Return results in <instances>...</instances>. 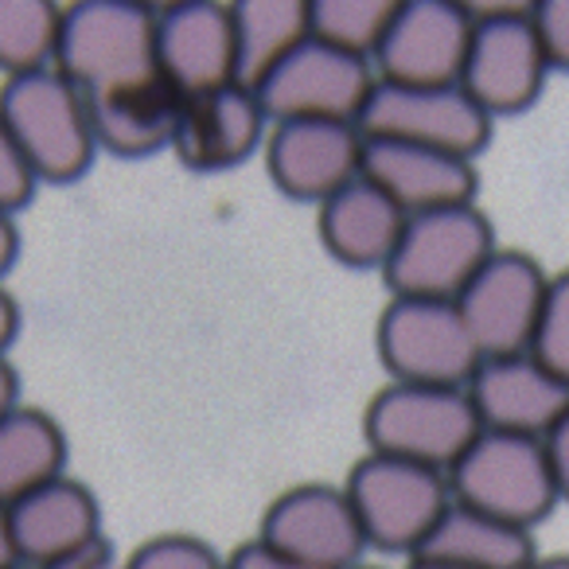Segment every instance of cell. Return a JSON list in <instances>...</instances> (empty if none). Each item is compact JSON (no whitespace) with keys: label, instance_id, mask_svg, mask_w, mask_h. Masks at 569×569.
I'll return each mask as SVG.
<instances>
[{"label":"cell","instance_id":"6da1fadb","mask_svg":"<svg viewBox=\"0 0 569 569\" xmlns=\"http://www.w3.org/2000/svg\"><path fill=\"white\" fill-rule=\"evenodd\" d=\"M56 71H63L87 98L157 74V9L141 0L67 4Z\"/></svg>","mask_w":569,"mask_h":569},{"label":"cell","instance_id":"7a4b0ae2","mask_svg":"<svg viewBox=\"0 0 569 569\" xmlns=\"http://www.w3.org/2000/svg\"><path fill=\"white\" fill-rule=\"evenodd\" d=\"M480 433L483 426L468 387L390 379L382 390H375L363 410L367 449L437 468L445 476Z\"/></svg>","mask_w":569,"mask_h":569},{"label":"cell","instance_id":"3957f363","mask_svg":"<svg viewBox=\"0 0 569 569\" xmlns=\"http://www.w3.org/2000/svg\"><path fill=\"white\" fill-rule=\"evenodd\" d=\"M0 121L17 137L40 183L79 180L98 152L87 94L56 67L0 82Z\"/></svg>","mask_w":569,"mask_h":569},{"label":"cell","instance_id":"277c9868","mask_svg":"<svg viewBox=\"0 0 569 569\" xmlns=\"http://www.w3.org/2000/svg\"><path fill=\"white\" fill-rule=\"evenodd\" d=\"M343 488L356 503L371 550L398 553L406 561L426 550L429 535L452 507L445 472L371 449L351 465Z\"/></svg>","mask_w":569,"mask_h":569},{"label":"cell","instance_id":"5b68a950","mask_svg":"<svg viewBox=\"0 0 569 569\" xmlns=\"http://www.w3.org/2000/svg\"><path fill=\"white\" fill-rule=\"evenodd\" d=\"M452 499L483 515L535 530L561 503L546 441L483 429L468 452L449 468Z\"/></svg>","mask_w":569,"mask_h":569},{"label":"cell","instance_id":"8992f818","mask_svg":"<svg viewBox=\"0 0 569 569\" xmlns=\"http://www.w3.org/2000/svg\"><path fill=\"white\" fill-rule=\"evenodd\" d=\"M499 250L491 219L476 203L410 214L395 258L382 269L390 297L457 301L480 266Z\"/></svg>","mask_w":569,"mask_h":569},{"label":"cell","instance_id":"52a82bcc","mask_svg":"<svg viewBox=\"0 0 569 569\" xmlns=\"http://www.w3.org/2000/svg\"><path fill=\"white\" fill-rule=\"evenodd\" d=\"M530 4L535 0H465L476 32L460 87L491 113V121L530 110L553 74L530 24Z\"/></svg>","mask_w":569,"mask_h":569},{"label":"cell","instance_id":"ba28073f","mask_svg":"<svg viewBox=\"0 0 569 569\" xmlns=\"http://www.w3.org/2000/svg\"><path fill=\"white\" fill-rule=\"evenodd\" d=\"M375 351L395 382L468 387L483 351L457 301L390 297L375 325Z\"/></svg>","mask_w":569,"mask_h":569},{"label":"cell","instance_id":"9c48e42d","mask_svg":"<svg viewBox=\"0 0 569 569\" xmlns=\"http://www.w3.org/2000/svg\"><path fill=\"white\" fill-rule=\"evenodd\" d=\"M375 82H379V71L371 59H359L309 36L301 48H293L281 63L269 67L250 90L258 94L269 126L277 121H351L359 126Z\"/></svg>","mask_w":569,"mask_h":569},{"label":"cell","instance_id":"30bf717a","mask_svg":"<svg viewBox=\"0 0 569 569\" xmlns=\"http://www.w3.org/2000/svg\"><path fill=\"white\" fill-rule=\"evenodd\" d=\"M258 538L312 569H359L371 550L343 483L305 480L269 499Z\"/></svg>","mask_w":569,"mask_h":569},{"label":"cell","instance_id":"8fae6325","mask_svg":"<svg viewBox=\"0 0 569 569\" xmlns=\"http://www.w3.org/2000/svg\"><path fill=\"white\" fill-rule=\"evenodd\" d=\"M359 129L371 141H406L476 160L491 144V113L465 87L375 82Z\"/></svg>","mask_w":569,"mask_h":569},{"label":"cell","instance_id":"7c38bea8","mask_svg":"<svg viewBox=\"0 0 569 569\" xmlns=\"http://www.w3.org/2000/svg\"><path fill=\"white\" fill-rule=\"evenodd\" d=\"M476 20L465 0H402L375 56L382 82L402 87H460Z\"/></svg>","mask_w":569,"mask_h":569},{"label":"cell","instance_id":"4fadbf2b","mask_svg":"<svg viewBox=\"0 0 569 569\" xmlns=\"http://www.w3.org/2000/svg\"><path fill=\"white\" fill-rule=\"evenodd\" d=\"M550 277L553 273H546L542 261L511 246H499L483 261L480 273L457 297L483 359L530 351L538 317L546 309V293H550Z\"/></svg>","mask_w":569,"mask_h":569},{"label":"cell","instance_id":"5bb4252c","mask_svg":"<svg viewBox=\"0 0 569 569\" xmlns=\"http://www.w3.org/2000/svg\"><path fill=\"white\" fill-rule=\"evenodd\" d=\"M367 137L351 121H277L266 137V168L277 191L301 203H325L363 176Z\"/></svg>","mask_w":569,"mask_h":569},{"label":"cell","instance_id":"9a60e30c","mask_svg":"<svg viewBox=\"0 0 569 569\" xmlns=\"http://www.w3.org/2000/svg\"><path fill=\"white\" fill-rule=\"evenodd\" d=\"M157 71L183 98L238 82V40L230 4L176 0L157 9Z\"/></svg>","mask_w":569,"mask_h":569},{"label":"cell","instance_id":"2e32d148","mask_svg":"<svg viewBox=\"0 0 569 569\" xmlns=\"http://www.w3.org/2000/svg\"><path fill=\"white\" fill-rule=\"evenodd\" d=\"M468 395L483 429L538 437V441H546V433L569 410V387L530 351L480 359L476 375L468 379Z\"/></svg>","mask_w":569,"mask_h":569},{"label":"cell","instance_id":"e0dca14e","mask_svg":"<svg viewBox=\"0 0 569 569\" xmlns=\"http://www.w3.org/2000/svg\"><path fill=\"white\" fill-rule=\"evenodd\" d=\"M269 118L246 82L183 98L172 152L196 172H222L266 149Z\"/></svg>","mask_w":569,"mask_h":569},{"label":"cell","instance_id":"ac0fdd59","mask_svg":"<svg viewBox=\"0 0 569 569\" xmlns=\"http://www.w3.org/2000/svg\"><path fill=\"white\" fill-rule=\"evenodd\" d=\"M9 527L20 561L28 569H48L102 542V507L87 483L63 472L59 480L9 503Z\"/></svg>","mask_w":569,"mask_h":569},{"label":"cell","instance_id":"d6986e66","mask_svg":"<svg viewBox=\"0 0 569 569\" xmlns=\"http://www.w3.org/2000/svg\"><path fill=\"white\" fill-rule=\"evenodd\" d=\"M363 176L379 183L406 214L476 203V188H480L476 160L445 149H426V144L371 141V137H367Z\"/></svg>","mask_w":569,"mask_h":569},{"label":"cell","instance_id":"ffe728a7","mask_svg":"<svg viewBox=\"0 0 569 569\" xmlns=\"http://www.w3.org/2000/svg\"><path fill=\"white\" fill-rule=\"evenodd\" d=\"M410 214L375 180L359 176L317 207V230L325 250L348 269H387Z\"/></svg>","mask_w":569,"mask_h":569},{"label":"cell","instance_id":"44dd1931","mask_svg":"<svg viewBox=\"0 0 569 569\" xmlns=\"http://www.w3.org/2000/svg\"><path fill=\"white\" fill-rule=\"evenodd\" d=\"M87 106L98 149L126 160H141L160 149H172L183 94L157 71L141 82L87 98Z\"/></svg>","mask_w":569,"mask_h":569},{"label":"cell","instance_id":"7402d4cb","mask_svg":"<svg viewBox=\"0 0 569 569\" xmlns=\"http://www.w3.org/2000/svg\"><path fill=\"white\" fill-rule=\"evenodd\" d=\"M418 558L452 561L465 569H527L538 558V546L535 530L511 527L496 515H483L452 499Z\"/></svg>","mask_w":569,"mask_h":569},{"label":"cell","instance_id":"603a6c76","mask_svg":"<svg viewBox=\"0 0 569 569\" xmlns=\"http://www.w3.org/2000/svg\"><path fill=\"white\" fill-rule=\"evenodd\" d=\"M67 468V437L51 413L17 406L0 418V507L59 480Z\"/></svg>","mask_w":569,"mask_h":569},{"label":"cell","instance_id":"cb8c5ba5","mask_svg":"<svg viewBox=\"0 0 569 569\" xmlns=\"http://www.w3.org/2000/svg\"><path fill=\"white\" fill-rule=\"evenodd\" d=\"M230 12L238 40V82L246 87H253L269 67L312 36L309 0H238Z\"/></svg>","mask_w":569,"mask_h":569},{"label":"cell","instance_id":"d4e9b609","mask_svg":"<svg viewBox=\"0 0 569 569\" xmlns=\"http://www.w3.org/2000/svg\"><path fill=\"white\" fill-rule=\"evenodd\" d=\"M63 9L51 0H0V71L28 74L56 67Z\"/></svg>","mask_w":569,"mask_h":569},{"label":"cell","instance_id":"484cf974","mask_svg":"<svg viewBox=\"0 0 569 569\" xmlns=\"http://www.w3.org/2000/svg\"><path fill=\"white\" fill-rule=\"evenodd\" d=\"M402 0H309L312 36L359 59L379 56Z\"/></svg>","mask_w":569,"mask_h":569},{"label":"cell","instance_id":"4316f807","mask_svg":"<svg viewBox=\"0 0 569 569\" xmlns=\"http://www.w3.org/2000/svg\"><path fill=\"white\" fill-rule=\"evenodd\" d=\"M121 569H227V558L199 535L164 530V535L144 538Z\"/></svg>","mask_w":569,"mask_h":569},{"label":"cell","instance_id":"83f0119b","mask_svg":"<svg viewBox=\"0 0 569 569\" xmlns=\"http://www.w3.org/2000/svg\"><path fill=\"white\" fill-rule=\"evenodd\" d=\"M530 356L569 387V269L550 277V293H546V309L530 340Z\"/></svg>","mask_w":569,"mask_h":569},{"label":"cell","instance_id":"f1b7e54d","mask_svg":"<svg viewBox=\"0 0 569 569\" xmlns=\"http://www.w3.org/2000/svg\"><path fill=\"white\" fill-rule=\"evenodd\" d=\"M36 183H40V176H36V168L28 164V157L20 152L9 126L0 121V211L17 214L20 207L32 203Z\"/></svg>","mask_w":569,"mask_h":569},{"label":"cell","instance_id":"f546056e","mask_svg":"<svg viewBox=\"0 0 569 569\" xmlns=\"http://www.w3.org/2000/svg\"><path fill=\"white\" fill-rule=\"evenodd\" d=\"M538 48H542L550 71L569 74V0H535L530 4Z\"/></svg>","mask_w":569,"mask_h":569},{"label":"cell","instance_id":"4dcf8cb0","mask_svg":"<svg viewBox=\"0 0 569 569\" xmlns=\"http://www.w3.org/2000/svg\"><path fill=\"white\" fill-rule=\"evenodd\" d=\"M227 569H312V566H301V561L284 558L277 553L273 546H266L258 535L250 542L234 546V553H227Z\"/></svg>","mask_w":569,"mask_h":569},{"label":"cell","instance_id":"1f68e13d","mask_svg":"<svg viewBox=\"0 0 569 569\" xmlns=\"http://www.w3.org/2000/svg\"><path fill=\"white\" fill-rule=\"evenodd\" d=\"M546 457H550L553 480H558L561 503H569V410L558 426L546 433Z\"/></svg>","mask_w":569,"mask_h":569},{"label":"cell","instance_id":"d6a6232c","mask_svg":"<svg viewBox=\"0 0 569 569\" xmlns=\"http://www.w3.org/2000/svg\"><path fill=\"white\" fill-rule=\"evenodd\" d=\"M48 569H113V550H110V542L102 538V542L87 546V550L71 553V558L56 561V566H48Z\"/></svg>","mask_w":569,"mask_h":569},{"label":"cell","instance_id":"836d02e7","mask_svg":"<svg viewBox=\"0 0 569 569\" xmlns=\"http://www.w3.org/2000/svg\"><path fill=\"white\" fill-rule=\"evenodd\" d=\"M20 258V230H17V219L12 214L0 211V277L9 273Z\"/></svg>","mask_w":569,"mask_h":569},{"label":"cell","instance_id":"e575fe53","mask_svg":"<svg viewBox=\"0 0 569 569\" xmlns=\"http://www.w3.org/2000/svg\"><path fill=\"white\" fill-rule=\"evenodd\" d=\"M20 406V371L9 363V356L0 351V418Z\"/></svg>","mask_w":569,"mask_h":569},{"label":"cell","instance_id":"d590c367","mask_svg":"<svg viewBox=\"0 0 569 569\" xmlns=\"http://www.w3.org/2000/svg\"><path fill=\"white\" fill-rule=\"evenodd\" d=\"M17 332H20V305H17V297L0 284V351L17 340Z\"/></svg>","mask_w":569,"mask_h":569},{"label":"cell","instance_id":"8d00e7d4","mask_svg":"<svg viewBox=\"0 0 569 569\" xmlns=\"http://www.w3.org/2000/svg\"><path fill=\"white\" fill-rule=\"evenodd\" d=\"M24 566L17 553V542H12V527H9V507H0V569Z\"/></svg>","mask_w":569,"mask_h":569},{"label":"cell","instance_id":"74e56055","mask_svg":"<svg viewBox=\"0 0 569 569\" xmlns=\"http://www.w3.org/2000/svg\"><path fill=\"white\" fill-rule=\"evenodd\" d=\"M527 569H569V553H538Z\"/></svg>","mask_w":569,"mask_h":569},{"label":"cell","instance_id":"f35d334b","mask_svg":"<svg viewBox=\"0 0 569 569\" xmlns=\"http://www.w3.org/2000/svg\"><path fill=\"white\" fill-rule=\"evenodd\" d=\"M402 569H465V566H452V561H437V558H410Z\"/></svg>","mask_w":569,"mask_h":569},{"label":"cell","instance_id":"ab89813d","mask_svg":"<svg viewBox=\"0 0 569 569\" xmlns=\"http://www.w3.org/2000/svg\"><path fill=\"white\" fill-rule=\"evenodd\" d=\"M359 569H382V566H367V561H363V566H359Z\"/></svg>","mask_w":569,"mask_h":569},{"label":"cell","instance_id":"60d3db41","mask_svg":"<svg viewBox=\"0 0 569 569\" xmlns=\"http://www.w3.org/2000/svg\"><path fill=\"white\" fill-rule=\"evenodd\" d=\"M12 569H28V566H12Z\"/></svg>","mask_w":569,"mask_h":569}]
</instances>
